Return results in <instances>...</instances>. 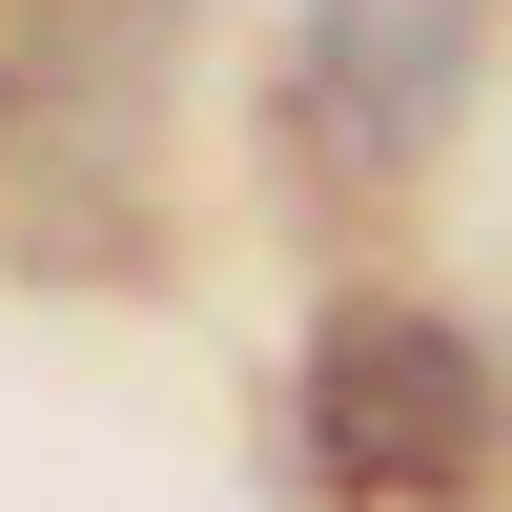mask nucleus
Segmentation results:
<instances>
[{
  "mask_svg": "<svg viewBox=\"0 0 512 512\" xmlns=\"http://www.w3.org/2000/svg\"><path fill=\"white\" fill-rule=\"evenodd\" d=\"M451 82H472V0H308V41H287V123H308V164H349V185H390V164L431 144Z\"/></svg>",
  "mask_w": 512,
  "mask_h": 512,
  "instance_id": "2",
  "label": "nucleus"
},
{
  "mask_svg": "<svg viewBox=\"0 0 512 512\" xmlns=\"http://www.w3.org/2000/svg\"><path fill=\"white\" fill-rule=\"evenodd\" d=\"M472 451H492V369L431 308H328V349H308V472L328 492H451Z\"/></svg>",
  "mask_w": 512,
  "mask_h": 512,
  "instance_id": "1",
  "label": "nucleus"
}]
</instances>
